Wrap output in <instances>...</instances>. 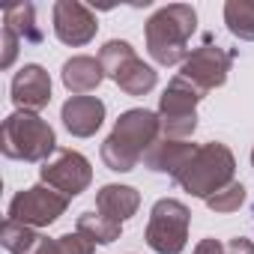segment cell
<instances>
[{
	"mask_svg": "<svg viewBox=\"0 0 254 254\" xmlns=\"http://www.w3.org/2000/svg\"><path fill=\"white\" fill-rule=\"evenodd\" d=\"M0 153L12 162H48L57 153V135L33 111H12L0 129Z\"/></svg>",
	"mask_w": 254,
	"mask_h": 254,
	"instance_id": "3",
	"label": "cell"
},
{
	"mask_svg": "<svg viewBox=\"0 0 254 254\" xmlns=\"http://www.w3.org/2000/svg\"><path fill=\"white\" fill-rule=\"evenodd\" d=\"M3 27H9L24 45H42L45 33L36 24V6L33 3H15L3 9Z\"/></svg>",
	"mask_w": 254,
	"mask_h": 254,
	"instance_id": "17",
	"label": "cell"
},
{
	"mask_svg": "<svg viewBox=\"0 0 254 254\" xmlns=\"http://www.w3.org/2000/svg\"><path fill=\"white\" fill-rule=\"evenodd\" d=\"M36 254H57V245H54V239H48V236H45V242L39 245V251H36Z\"/></svg>",
	"mask_w": 254,
	"mask_h": 254,
	"instance_id": "27",
	"label": "cell"
},
{
	"mask_svg": "<svg viewBox=\"0 0 254 254\" xmlns=\"http://www.w3.org/2000/svg\"><path fill=\"white\" fill-rule=\"evenodd\" d=\"M0 242H3V248L9 254H36L39 245L45 242V236L36 227H27V224H18V221L6 218L3 227H0Z\"/></svg>",
	"mask_w": 254,
	"mask_h": 254,
	"instance_id": "19",
	"label": "cell"
},
{
	"mask_svg": "<svg viewBox=\"0 0 254 254\" xmlns=\"http://www.w3.org/2000/svg\"><path fill=\"white\" fill-rule=\"evenodd\" d=\"M162 135L159 114L150 108H129L123 111L114 123L111 135L102 141V162L108 171L129 174L141 165L150 144Z\"/></svg>",
	"mask_w": 254,
	"mask_h": 254,
	"instance_id": "1",
	"label": "cell"
},
{
	"mask_svg": "<svg viewBox=\"0 0 254 254\" xmlns=\"http://www.w3.org/2000/svg\"><path fill=\"white\" fill-rule=\"evenodd\" d=\"M0 39H3V54H0V69H12V63H15V57H18V48L24 45L9 27H3L0 30Z\"/></svg>",
	"mask_w": 254,
	"mask_h": 254,
	"instance_id": "24",
	"label": "cell"
},
{
	"mask_svg": "<svg viewBox=\"0 0 254 254\" xmlns=\"http://www.w3.org/2000/svg\"><path fill=\"white\" fill-rule=\"evenodd\" d=\"M54 245H57V254H93V251H96V245H93L84 233H78V230L57 236Z\"/></svg>",
	"mask_w": 254,
	"mask_h": 254,
	"instance_id": "23",
	"label": "cell"
},
{
	"mask_svg": "<svg viewBox=\"0 0 254 254\" xmlns=\"http://www.w3.org/2000/svg\"><path fill=\"white\" fill-rule=\"evenodd\" d=\"M66 132L75 138H93L105 123V102L99 96H69L60 108Z\"/></svg>",
	"mask_w": 254,
	"mask_h": 254,
	"instance_id": "13",
	"label": "cell"
},
{
	"mask_svg": "<svg viewBox=\"0 0 254 254\" xmlns=\"http://www.w3.org/2000/svg\"><path fill=\"white\" fill-rule=\"evenodd\" d=\"M69 206V197L54 191L51 186L39 183V186H30L24 191H18L12 200H9V209L6 215L18 224H27V227H48L54 224Z\"/></svg>",
	"mask_w": 254,
	"mask_h": 254,
	"instance_id": "7",
	"label": "cell"
},
{
	"mask_svg": "<svg viewBox=\"0 0 254 254\" xmlns=\"http://www.w3.org/2000/svg\"><path fill=\"white\" fill-rule=\"evenodd\" d=\"M141 206V191L135 186H120V183H108L96 191V209L114 221H129Z\"/></svg>",
	"mask_w": 254,
	"mask_h": 254,
	"instance_id": "15",
	"label": "cell"
},
{
	"mask_svg": "<svg viewBox=\"0 0 254 254\" xmlns=\"http://www.w3.org/2000/svg\"><path fill=\"white\" fill-rule=\"evenodd\" d=\"M251 168H254V150H251Z\"/></svg>",
	"mask_w": 254,
	"mask_h": 254,
	"instance_id": "28",
	"label": "cell"
},
{
	"mask_svg": "<svg viewBox=\"0 0 254 254\" xmlns=\"http://www.w3.org/2000/svg\"><path fill=\"white\" fill-rule=\"evenodd\" d=\"M224 24L236 39L254 42V0H227L224 3Z\"/></svg>",
	"mask_w": 254,
	"mask_h": 254,
	"instance_id": "20",
	"label": "cell"
},
{
	"mask_svg": "<svg viewBox=\"0 0 254 254\" xmlns=\"http://www.w3.org/2000/svg\"><path fill=\"white\" fill-rule=\"evenodd\" d=\"M233 60H236V51L221 48V45H212V42L206 39L200 48H194V51L186 57L180 75H183L186 81H191L200 93H212V90H218V87L227 81V75H230V69H233Z\"/></svg>",
	"mask_w": 254,
	"mask_h": 254,
	"instance_id": "9",
	"label": "cell"
},
{
	"mask_svg": "<svg viewBox=\"0 0 254 254\" xmlns=\"http://www.w3.org/2000/svg\"><path fill=\"white\" fill-rule=\"evenodd\" d=\"M233 174H236V159H233L230 147L221 141H209V144H200L197 156L191 159V165L186 168V174L180 177L177 186H183L191 197L206 200L215 191H221L224 186H230Z\"/></svg>",
	"mask_w": 254,
	"mask_h": 254,
	"instance_id": "4",
	"label": "cell"
},
{
	"mask_svg": "<svg viewBox=\"0 0 254 254\" xmlns=\"http://www.w3.org/2000/svg\"><path fill=\"white\" fill-rule=\"evenodd\" d=\"M96 30L99 21L84 3H78V0H57L54 3V36L63 45L81 48L96 36Z\"/></svg>",
	"mask_w": 254,
	"mask_h": 254,
	"instance_id": "10",
	"label": "cell"
},
{
	"mask_svg": "<svg viewBox=\"0 0 254 254\" xmlns=\"http://www.w3.org/2000/svg\"><path fill=\"white\" fill-rule=\"evenodd\" d=\"M9 90H12V102H15L18 111H33V114H39V111L48 108V102H51V75H48L45 66H39V63H24V66L15 72Z\"/></svg>",
	"mask_w": 254,
	"mask_h": 254,
	"instance_id": "12",
	"label": "cell"
},
{
	"mask_svg": "<svg viewBox=\"0 0 254 254\" xmlns=\"http://www.w3.org/2000/svg\"><path fill=\"white\" fill-rule=\"evenodd\" d=\"M197 30V12L189 3H171L150 15L144 27L147 54L159 66H177L189 57V42Z\"/></svg>",
	"mask_w": 254,
	"mask_h": 254,
	"instance_id": "2",
	"label": "cell"
},
{
	"mask_svg": "<svg viewBox=\"0 0 254 254\" xmlns=\"http://www.w3.org/2000/svg\"><path fill=\"white\" fill-rule=\"evenodd\" d=\"M224 254H254V242L245 239V236H233V239L224 245Z\"/></svg>",
	"mask_w": 254,
	"mask_h": 254,
	"instance_id": "25",
	"label": "cell"
},
{
	"mask_svg": "<svg viewBox=\"0 0 254 254\" xmlns=\"http://www.w3.org/2000/svg\"><path fill=\"white\" fill-rule=\"evenodd\" d=\"M60 78H63V87H66L72 96H87V93H93V90L105 81V69H102L99 57L78 54V57H69V60L63 63Z\"/></svg>",
	"mask_w": 254,
	"mask_h": 254,
	"instance_id": "14",
	"label": "cell"
},
{
	"mask_svg": "<svg viewBox=\"0 0 254 254\" xmlns=\"http://www.w3.org/2000/svg\"><path fill=\"white\" fill-rule=\"evenodd\" d=\"M132 57H138L135 54V48L126 42V39H111V42H105L102 45V51H99V63H102V69H105V78H117V72L129 63Z\"/></svg>",
	"mask_w": 254,
	"mask_h": 254,
	"instance_id": "21",
	"label": "cell"
},
{
	"mask_svg": "<svg viewBox=\"0 0 254 254\" xmlns=\"http://www.w3.org/2000/svg\"><path fill=\"white\" fill-rule=\"evenodd\" d=\"M189 224H191V209L177 197H162L150 209L144 239L156 254H180L189 242Z\"/></svg>",
	"mask_w": 254,
	"mask_h": 254,
	"instance_id": "6",
	"label": "cell"
},
{
	"mask_svg": "<svg viewBox=\"0 0 254 254\" xmlns=\"http://www.w3.org/2000/svg\"><path fill=\"white\" fill-rule=\"evenodd\" d=\"M39 180L45 186H51L54 191L66 194V197H78L81 191L90 189L93 183V168L87 162L84 153L78 150H69V147H57V153L42 162L39 168Z\"/></svg>",
	"mask_w": 254,
	"mask_h": 254,
	"instance_id": "8",
	"label": "cell"
},
{
	"mask_svg": "<svg viewBox=\"0 0 254 254\" xmlns=\"http://www.w3.org/2000/svg\"><path fill=\"white\" fill-rule=\"evenodd\" d=\"M75 230H78V233H84L93 245H111V242H117V239H120L123 224H120V221H114V218H108V215H102L99 209H96V212L90 209V212H81V215H78Z\"/></svg>",
	"mask_w": 254,
	"mask_h": 254,
	"instance_id": "18",
	"label": "cell"
},
{
	"mask_svg": "<svg viewBox=\"0 0 254 254\" xmlns=\"http://www.w3.org/2000/svg\"><path fill=\"white\" fill-rule=\"evenodd\" d=\"M197 144L189 141H171V138H156L150 144V150L144 153V168L153 174H165L174 183H180V177L186 174V168L191 165V159L197 156Z\"/></svg>",
	"mask_w": 254,
	"mask_h": 254,
	"instance_id": "11",
	"label": "cell"
},
{
	"mask_svg": "<svg viewBox=\"0 0 254 254\" xmlns=\"http://www.w3.org/2000/svg\"><path fill=\"white\" fill-rule=\"evenodd\" d=\"M191 254H224V245H221L218 239H212V236H209V239H200V242L194 245V251H191Z\"/></svg>",
	"mask_w": 254,
	"mask_h": 254,
	"instance_id": "26",
	"label": "cell"
},
{
	"mask_svg": "<svg viewBox=\"0 0 254 254\" xmlns=\"http://www.w3.org/2000/svg\"><path fill=\"white\" fill-rule=\"evenodd\" d=\"M114 84H117L123 93H129V96H147L150 90H156L159 72H156L150 63H144L141 57H132L129 63H126V66L117 72Z\"/></svg>",
	"mask_w": 254,
	"mask_h": 254,
	"instance_id": "16",
	"label": "cell"
},
{
	"mask_svg": "<svg viewBox=\"0 0 254 254\" xmlns=\"http://www.w3.org/2000/svg\"><path fill=\"white\" fill-rule=\"evenodd\" d=\"M203 96L206 93H200L183 75L171 78V84L159 96V129H162V138L191 141V135L197 129V105H200Z\"/></svg>",
	"mask_w": 254,
	"mask_h": 254,
	"instance_id": "5",
	"label": "cell"
},
{
	"mask_svg": "<svg viewBox=\"0 0 254 254\" xmlns=\"http://www.w3.org/2000/svg\"><path fill=\"white\" fill-rule=\"evenodd\" d=\"M245 203V186L242 183H230V186H224L221 191H215L212 197H206V206L212 209V212H218V215H227V212H236L239 206Z\"/></svg>",
	"mask_w": 254,
	"mask_h": 254,
	"instance_id": "22",
	"label": "cell"
}]
</instances>
